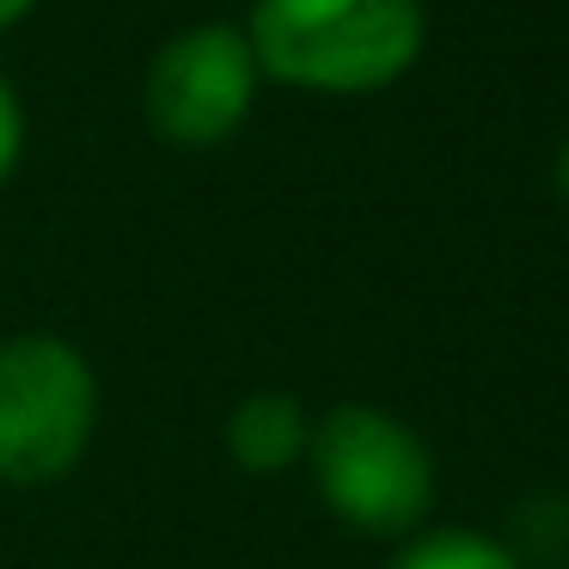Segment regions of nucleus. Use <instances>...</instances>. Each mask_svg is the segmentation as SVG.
Here are the masks:
<instances>
[{"label":"nucleus","instance_id":"f257e3e1","mask_svg":"<svg viewBox=\"0 0 569 569\" xmlns=\"http://www.w3.org/2000/svg\"><path fill=\"white\" fill-rule=\"evenodd\" d=\"M246 38L263 80L319 99H368L422 62V0H251Z\"/></svg>","mask_w":569,"mask_h":569},{"label":"nucleus","instance_id":"f03ea898","mask_svg":"<svg viewBox=\"0 0 569 569\" xmlns=\"http://www.w3.org/2000/svg\"><path fill=\"white\" fill-rule=\"evenodd\" d=\"M325 508L361 539H410L435 508V459L405 417L380 405H331L307 447Z\"/></svg>","mask_w":569,"mask_h":569},{"label":"nucleus","instance_id":"7ed1b4c3","mask_svg":"<svg viewBox=\"0 0 569 569\" xmlns=\"http://www.w3.org/2000/svg\"><path fill=\"white\" fill-rule=\"evenodd\" d=\"M99 435V373L87 349L56 331L0 343V483L43 490L87 459Z\"/></svg>","mask_w":569,"mask_h":569},{"label":"nucleus","instance_id":"20e7f679","mask_svg":"<svg viewBox=\"0 0 569 569\" xmlns=\"http://www.w3.org/2000/svg\"><path fill=\"white\" fill-rule=\"evenodd\" d=\"M258 92H263V68L251 56L246 26L197 19L153 50L148 74H141V117L166 148L209 153L227 148L251 123Z\"/></svg>","mask_w":569,"mask_h":569},{"label":"nucleus","instance_id":"39448f33","mask_svg":"<svg viewBox=\"0 0 569 569\" xmlns=\"http://www.w3.org/2000/svg\"><path fill=\"white\" fill-rule=\"evenodd\" d=\"M227 459L251 478H282V471L307 466L312 447V417L295 392H246L227 410Z\"/></svg>","mask_w":569,"mask_h":569},{"label":"nucleus","instance_id":"423d86ee","mask_svg":"<svg viewBox=\"0 0 569 569\" xmlns=\"http://www.w3.org/2000/svg\"><path fill=\"white\" fill-rule=\"evenodd\" d=\"M392 569H520V557L490 532L435 527V532H410V545L392 557Z\"/></svg>","mask_w":569,"mask_h":569},{"label":"nucleus","instance_id":"0eeeda50","mask_svg":"<svg viewBox=\"0 0 569 569\" xmlns=\"http://www.w3.org/2000/svg\"><path fill=\"white\" fill-rule=\"evenodd\" d=\"M19 166H26V104H19L13 80L0 74V190L19 178Z\"/></svg>","mask_w":569,"mask_h":569},{"label":"nucleus","instance_id":"6e6552de","mask_svg":"<svg viewBox=\"0 0 569 569\" xmlns=\"http://www.w3.org/2000/svg\"><path fill=\"white\" fill-rule=\"evenodd\" d=\"M38 13V0H0V31H13L19 19H31Z\"/></svg>","mask_w":569,"mask_h":569},{"label":"nucleus","instance_id":"1a4fd4ad","mask_svg":"<svg viewBox=\"0 0 569 569\" xmlns=\"http://www.w3.org/2000/svg\"><path fill=\"white\" fill-rule=\"evenodd\" d=\"M557 190H563V202H569V141L557 148Z\"/></svg>","mask_w":569,"mask_h":569}]
</instances>
